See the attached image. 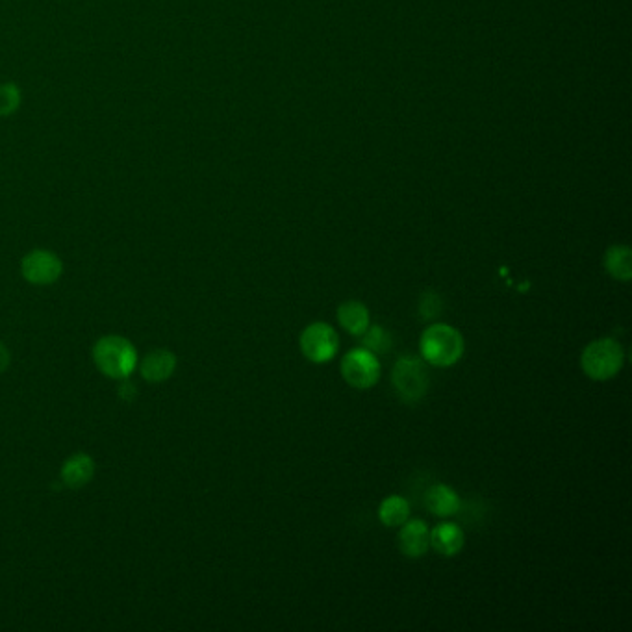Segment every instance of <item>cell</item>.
I'll use <instances>...</instances> for the list:
<instances>
[{"label": "cell", "instance_id": "7c38bea8", "mask_svg": "<svg viewBox=\"0 0 632 632\" xmlns=\"http://www.w3.org/2000/svg\"><path fill=\"white\" fill-rule=\"evenodd\" d=\"M93 473H95V462L91 460V456L76 453L65 460L60 477L67 488L75 490V488L86 486L93 479Z\"/></svg>", "mask_w": 632, "mask_h": 632}, {"label": "cell", "instance_id": "7a4b0ae2", "mask_svg": "<svg viewBox=\"0 0 632 632\" xmlns=\"http://www.w3.org/2000/svg\"><path fill=\"white\" fill-rule=\"evenodd\" d=\"M93 362L110 379H128L138 366L134 345L121 336H104L93 347Z\"/></svg>", "mask_w": 632, "mask_h": 632}, {"label": "cell", "instance_id": "6da1fadb", "mask_svg": "<svg viewBox=\"0 0 632 632\" xmlns=\"http://www.w3.org/2000/svg\"><path fill=\"white\" fill-rule=\"evenodd\" d=\"M419 351L423 360L430 366H455L464 354V336L451 325L432 323L421 334Z\"/></svg>", "mask_w": 632, "mask_h": 632}, {"label": "cell", "instance_id": "5bb4252c", "mask_svg": "<svg viewBox=\"0 0 632 632\" xmlns=\"http://www.w3.org/2000/svg\"><path fill=\"white\" fill-rule=\"evenodd\" d=\"M603 264L612 279L620 282H629L632 279V251L627 245L608 247Z\"/></svg>", "mask_w": 632, "mask_h": 632}, {"label": "cell", "instance_id": "ac0fdd59", "mask_svg": "<svg viewBox=\"0 0 632 632\" xmlns=\"http://www.w3.org/2000/svg\"><path fill=\"white\" fill-rule=\"evenodd\" d=\"M21 93L15 84L0 86V115H10L19 108Z\"/></svg>", "mask_w": 632, "mask_h": 632}, {"label": "cell", "instance_id": "30bf717a", "mask_svg": "<svg viewBox=\"0 0 632 632\" xmlns=\"http://www.w3.org/2000/svg\"><path fill=\"white\" fill-rule=\"evenodd\" d=\"M177 369V356L167 349H156L141 362V377L149 382H165Z\"/></svg>", "mask_w": 632, "mask_h": 632}, {"label": "cell", "instance_id": "ba28073f", "mask_svg": "<svg viewBox=\"0 0 632 632\" xmlns=\"http://www.w3.org/2000/svg\"><path fill=\"white\" fill-rule=\"evenodd\" d=\"M399 532V547L408 558L423 557L430 547V532L423 519H406Z\"/></svg>", "mask_w": 632, "mask_h": 632}, {"label": "cell", "instance_id": "5b68a950", "mask_svg": "<svg viewBox=\"0 0 632 632\" xmlns=\"http://www.w3.org/2000/svg\"><path fill=\"white\" fill-rule=\"evenodd\" d=\"M299 345L306 360L314 364H325L338 353L340 338H338V332L334 330V327H330L329 323L317 321L301 332Z\"/></svg>", "mask_w": 632, "mask_h": 632}, {"label": "cell", "instance_id": "e0dca14e", "mask_svg": "<svg viewBox=\"0 0 632 632\" xmlns=\"http://www.w3.org/2000/svg\"><path fill=\"white\" fill-rule=\"evenodd\" d=\"M443 308H445V303H443V297L438 291L427 290L421 293L418 303V312L421 319L436 321L438 317L442 316Z\"/></svg>", "mask_w": 632, "mask_h": 632}, {"label": "cell", "instance_id": "3957f363", "mask_svg": "<svg viewBox=\"0 0 632 632\" xmlns=\"http://www.w3.org/2000/svg\"><path fill=\"white\" fill-rule=\"evenodd\" d=\"M625 364V351L618 340L601 338L584 347L581 367L584 375L595 382H605L616 377Z\"/></svg>", "mask_w": 632, "mask_h": 632}, {"label": "cell", "instance_id": "4fadbf2b", "mask_svg": "<svg viewBox=\"0 0 632 632\" xmlns=\"http://www.w3.org/2000/svg\"><path fill=\"white\" fill-rule=\"evenodd\" d=\"M338 323L342 325L345 332H349L351 336H362L369 327V310L364 303L360 301H345L338 306Z\"/></svg>", "mask_w": 632, "mask_h": 632}, {"label": "cell", "instance_id": "2e32d148", "mask_svg": "<svg viewBox=\"0 0 632 632\" xmlns=\"http://www.w3.org/2000/svg\"><path fill=\"white\" fill-rule=\"evenodd\" d=\"M360 338H362V347L367 349L369 353L386 354L392 349V334L384 327H380V325L367 327L366 332Z\"/></svg>", "mask_w": 632, "mask_h": 632}, {"label": "cell", "instance_id": "277c9868", "mask_svg": "<svg viewBox=\"0 0 632 632\" xmlns=\"http://www.w3.org/2000/svg\"><path fill=\"white\" fill-rule=\"evenodd\" d=\"M393 390L401 401L416 405L429 393L430 373L418 356H401L392 369Z\"/></svg>", "mask_w": 632, "mask_h": 632}, {"label": "cell", "instance_id": "ffe728a7", "mask_svg": "<svg viewBox=\"0 0 632 632\" xmlns=\"http://www.w3.org/2000/svg\"><path fill=\"white\" fill-rule=\"evenodd\" d=\"M10 366V353L6 349V345L0 343V373L6 371V367Z\"/></svg>", "mask_w": 632, "mask_h": 632}, {"label": "cell", "instance_id": "d6986e66", "mask_svg": "<svg viewBox=\"0 0 632 632\" xmlns=\"http://www.w3.org/2000/svg\"><path fill=\"white\" fill-rule=\"evenodd\" d=\"M136 392H138V390H136V388H134L127 379H123V382H121V388H119V395H121L123 399H132V397L136 395Z\"/></svg>", "mask_w": 632, "mask_h": 632}, {"label": "cell", "instance_id": "8992f818", "mask_svg": "<svg viewBox=\"0 0 632 632\" xmlns=\"http://www.w3.org/2000/svg\"><path fill=\"white\" fill-rule=\"evenodd\" d=\"M342 375L349 386L356 390L373 388L380 379V362L377 354L364 347L353 349L342 358Z\"/></svg>", "mask_w": 632, "mask_h": 632}, {"label": "cell", "instance_id": "52a82bcc", "mask_svg": "<svg viewBox=\"0 0 632 632\" xmlns=\"http://www.w3.org/2000/svg\"><path fill=\"white\" fill-rule=\"evenodd\" d=\"M21 271H23V277L30 284L47 286V284H52L60 279L64 266L56 254L38 249V251L26 254L23 258V264H21Z\"/></svg>", "mask_w": 632, "mask_h": 632}, {"label": "cell", "instance_id": "8fae6325", "mask_svg": "<svg viewBox=\"0 0 632 632\" xmlns=\"http://www.w3.org/2000/svg\"><path fill=\"white\" fill-rule=\"evenodd\" d=\"M464 531L455 523H440L430 532V547L442 557H455L464 547Z\"/></svg>", "mask_w": 632, "mask_h": 632}, {"label": "cell", "instance_id": "9a60e30c", "mask_svg": "<svg viewBox=\"0 0 632 632\" xmlns=\"http://www.w3.org/2000/svg\"><path fill=\"white\" fill-rule=\"evenodd\" d=\"M410 518V503L403 495H390L379 506V519L386 527H401Z\"/></svg>", "mask_w": 632, "mask_h": 632}, {"label": "cell", "instance_id": "9c48e42d", "mask_svg": "<svg viewBox=\"0 0 632 632\" xmlns=\"http://www.w3.org/2000/svg\"><path fill=\"white\" fill-rule=\"evenodd\" d=\"M425 506L430 514L438 518H451L460 512V495L447 484H432L425 492Z\"/></svg>", "mask_w": 632, "mask_h": 632}]
</instances>
